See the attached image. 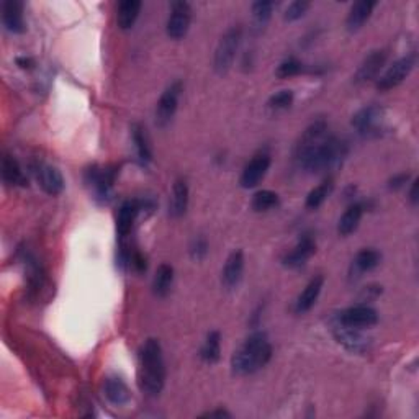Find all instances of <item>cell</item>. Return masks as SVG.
Instances as JSON below:
<instances>
[{"label": "cell", "mask_w": 419, "mask_h": 419, "mask_svg": "<svg viewBox=\"0 0 419 419\" xmlns=\"http://www.w3.org/2000/svg\"><path fill=\"white\" fill-rule=\"evenodd\" d=\"M36 175H38V182L41 185V189L45 190L48 195H59L64 190V177L61 172H59L56 167L53 166H40L38 172H36Z\"/></svg>", "instance_id": "2e32d148"}, {"label": "cell", "mask_w": 419, "mask_h": 419, "mask_svg": "<svg viewBox=\"0 0 419 419\" xmlns=\"http://www.w3.org/2000/svg\"><path fill=\"white\" fill-rule=\"evenodd\" d=\"M141 7L143 3L139 0H123V2L118 3V8H116V23H118L120 30H132L138 20Z\"/></svg>", "instance_id": "ffe728a7"}, {"label": "cell", "mask_w": 419, "mask_h": 419, "mask_svg": "<svg viewBox=\"0 0 419 419\" xmlns=\"http://www.w3.org/2000/svg\"><path fill=\"white\" fill-rule=\"evenodd\" d=\"M202 418H231V414L228 411H225V409H216V411L205 413Z\"/></svg>", "instance_id": "8d00e7d4"}, {"label": "cell", "mask_w": 419, "mask_h": 419, "mask_svg": "<svg viewBox=\"0 0 419 419\" xmlns=\"http://www.w3.org/2000/svg\"><path fill=\"white\" fill-rule=\"evenodd\" d=\"M278 205V195L272 190H259V192L254 193L253 202H251V207H253L254 212H269V209L276 208Z\"/></svg>", "instance_id": "f546056e"}, {"label": "cell", "mask_w": 419, "mask_h": 419, "mask_svg": "<svg viewBox=\"0 0 419 419\" xmlns=\"http://www.w3.org/2000/svg\"><path fill=\"white\" fill-rule=\"evenodd\" d=\"M276 3L269 2V0H260V2L253 3V18L258 28H264L265 23L271 20L272 10Z\"/></svg>", "instance_id": "4dcf8cb0"}, {"label": "cell", "mask_w": 419, "mask_h": 419, "mask_svg": "<svg viewBox=\"0 0 419 419\" xmlns=\"http://www.w3.org/2000/svg\"><path fill=\"white\" fill-rule=\"evenodd\" d=\"M386 51L385 49H377L372 51V53L367 56V58L362 61L361 66H358L356 77H354V82L356 84H367L379 76V72L384 68V64L386 61Z\"/></svg>", "instance_id": "4fadbf2b"}, {"label": "cell", "mask_w": 419, "mask_h": 419, "mask_svg": "<svg viewBox=\"0 0 419 419\" xmlns=\"http://www.w3.org/2000/svg\"><path fill=\"white\" fill-rule=\"evenodd\" d=\"M2 22L10 33H23L26 30L23 17V3L20 0H7L2 3Z\"/></svg>", "instance_id": "9a60e30c"}, {"label": "cell", "mask_w": 419, "mask_h": 419, "mask_svg": "<svg viewBox=\"0 0 419 419\" xmlns=\"http://www.w3.org/2000/svg\"><path fill=\"white\" fill-rule=\"evenodd\" d=\"M172 283H174V267L171 264H161L155 274L152 280V292L156 297L164 298L171 292Z\"/></svg>", "instance_id": "cb8c5ba5"}, {"label": "cell", "mask_w": 419, "mask_h": 419, "mask_svg": "<svg viewBox=\"0 0 419 419\" xmlns=\"http://www.w3.org/2000/svg\"><path fill=\"white\" fill-rule=\"evenodd\" d=\"M2 177L7 185H26V177L23 175L22 167L15 157L6 155L2 159Z\"/></svg>", "instance_id": "484cf974"}, {"label": "cell", "mask_w": 419, "mask_h": 419, "mask_svg": "<svg viewBox=\"0 0 419 419\" xmlns=\"http://www.w3.org/2000/svg\"><path fill=\"white\" fill-rule=\"evenodd\" d=\"M308 8H310V2H305V0H297V2H292L285 10V20L287 22L300 20Z\"/></svg>", "instance_id": "836d02e7"}, {"label": "cell", "mask_w": 419, "mask_h": 419, "mask_svg": "<svg viewBox=\"0 0 419 419\" xmlns=\"http://www.w3.org/2000/svg\"><path fill=\"white\" fill-rule=\"evenodd\" d=\"M364 215V207L361 203H352L346 212L342 213L341 220L338 223V232L341 236H349L357 230L358 223Z\"/></svg>", "instance_id": "603a6c76"}, {"label": "cell", "mask_w": 419, "mask_h": 419, "mask_svg": "<svg viewBox=\"0 0 419 419\" xmlns=\"http://www.w3.org/2000/svg\"><path fill=\"white\" fill-rule=\"evenodd\" d=\"M192 22V7L187 2H174L171 6V15L167 20L166 31L171 40H182L187 35Z\"/></svg>", "instance_id": "8992f818"}, {"label": "cell", "mask_w": 419, "mask_h": 419, "mask_svg": "<svg viewBox=\"0 0 419 419\" xmlns=\"http://www.w3.org/2000/svg\"><path fill=\"white\" fill-rule=\"evenodd\" d=\"M333 187H334V184L331 179L324 180V182H321L318 187H315L308 193V197H306V208L316 209L318 207H321V205L324 203V200L331 195Z\"/></svg>", "instance_id": "f1b7e54d"}, {"label": "cell", "mask_w": 419, "mask_h": 419, "mask_svg": "<svg viewBox=\"0 0 419 419\" xmlns=\"http://www.w3.org/2000/svg\"><path fill=\"white\" fill-rule=\"evenodd\" d=\"M180 94H182V82L175 81L162 92L159 102L156 106V125L159 128H166L174 118L177 105H179Z\"/></svg>", "instance_id": "5b68a950"}, {"label": "cell", "mask_w": 419, "mask_h": 419, "mask_svg": "<svg viewBox=\"0 0 419 419\" xmlns=\"http://www.w3.org/2000/svg\"><path fill=\"white\" fill-rule=\"evenodd\" d=\"M139 212H141V203L136 200H128L120 207L118 218H116V232L120 237H127L129 235Z\"/></svg>", "instance_id": "d6986e66"}, {"label": "cell", "mask_w": 419, "mask_h": 419, "mask_svg": "<svg viewBox=\"0 0 419 419\" xmlns=\"http://www.w3.org/2000/svg\"><path fill=\"white\" fill-rule=\"evenodd\" d=\"M414 64H416V56L414 54H408L404 56V58H400L398 61H395L392 66L388 68V71L377 81V88L381 92H386L398 87L400 84L409 76V72L413 71Z\"/></svg>", "instance_id": "52a82bcc"}, {"label": "cell", "mask_w": 419, "mask_h": 419, "mask_svg": "<svg viewBox=\"0 0 419 419\" xmlns=\"http://www.w3.org/2000/svg\"><path fill=\"white\" fill-rule=\"evenodd\" d=\"M189 207V185L184 179H177L172 187V198L169 205L171 216L180 218L185 215Z\"/></svg>", "instance_id": "7402d4cb"}, {"label": "cell", "mask_w": 419, "mask_h": 419, "mask_svg": "<svg viewBox=\"0 0 419 419\" xmlns=\"http://www.w3.org/2000/svg\"><path fill=\"white\" fill-rule=\"evenodd\" d=\"M380 260H381V255H380L379 251L370 249V248L369 249H362L361 253H357V255L352 260L351 278L354 276L361 277L362 274L374 271L377 265L380 264Z\"/></svg>", "instance_id": "44dd1931"}, {"label": "cell", "mask_w": 419, "mask_h": 419, "mask_svg": "<svg viewBox=\"0 0 419 419\" xmlns=\"http://www.w3.org/2000/svg\"><path fill=\"white\" fill-rule=\"evenodd\" d=\"M269 167H271V156L269 155H258L246 164L243 174H241V187L243 189H254L260 180L267 174Z\"/></svg>", "instance_id": "30bf717a"}, {"label": "cell", "mask_w": 419, "mask_h": 419, "mask_svg": "<svg viewBox=\"0 0 419 419\" xmlns=\"http://www.w3.org/2000/svg\"><path fill=\"white\" fill-rule=\"evenodd\" d=\"M377 6V2H370V0H361V2H356L349 10L347 20H346V26L347 30L354 33V31H358L362 26L369 22V18L374 12V8Z\"/></svg>", "instance_id": "ac0fdd59"}, {"label": "cell", "mask_w": 419, "mask_h": 419, "mask_svg": "<svg viewBox=\"0 0 419 419\" xmlns=\"http://www.w3.org/2000/svg\"><path fill=\"white\" fill-rule=\"evenodd\" d=\"M324 285V277L323 276H316L315 278H311L308 282V285L305 287V290L300 293L298 297L297 305H295V311L298 315H303L306 311H310L313 308L316 301H318L319 293L323 290Z\"/></svg>", "instance_id": "e0dca14e"}, {"label": "cell", "mask_w": 419, "mask_h": 419, "mask_svg": "<svg viewBox=\"0 0 419 419\" xmlns=\"http://www.w3.org/2000/svg\"><path fill=\"white\" fill-rule=\"evenodd\" d=\"M409 175L408 174H400V175H395L392 180H390V189H400L403 187L404 184L408 182Z\"/></svg>", "instance_id": "d590c367"}, {"label": "cell", "mask_w": 419, "mask_h": 419, "mask_svg": "<svg viewBox=\"0 0 419 419\" xmlns=\"http://www.w3.org/2000/svg\"><path fill=\"white\" fill-rule=\"evenodd\" d=\"M207 253H208L207 239H205V237H202V236L195 237L193 243L190 244V255H192L195 260H202L205 255H207Z\"/></svg>", "instance_id": "e575fe53"}, {"label": "cell", "mask_w": 419, "mask_h": 419, "mask_svg": "<svg viewBox=\"0 0 419 419\" xmlns=\"http://www.w3.org/2000/svg\"><path fill=\"white\" fill-rule=\"evenodd\" d=\"M200 357L205 364H216L221 357V338L218 331H212L205 339L202 351H200Z\"/></svg>", "instance_id": "4316f807"}, {"label": "cell", "mask_w": 419, "mask_h": 419, "mask_svg": "<svg viewBox=\"0 0 419 419\" xmlns=\"http://www.w3.org/2000/svg\"><path fill=\"white\" fill-rule=\"evenodd\" d=\"M416 189H418V180H414V182L411 184V190H409V200H411V203H414V205L418 203V193H416Z\"/></svg>", "instance_id": "f35d334b"}, {"label": "cell", "mask_w": 419, "mask_h": 419, "mask_svg": "<svg viewBox=\"0 0 419 419\" xmlns=\"http://www.w3.org/2000/svg\"><path fill=\"white\" fill-rule=\"evenodd\" d=\"M381 122V109L377 105L364 106L358 110L352 118V127L357 129L358 134L362 136H374Z\"/></svg>", "instance_id": "8fae6325"}, {"label": "cell", "mask_w": 419, "mask_h": 419, "mask_svg": "<svg viewBox=\"0 0 419 419\" xmlns=\"http://www.w3.org/2000/svg\"><path fill=\"white\" fill-rule=\"evenodd\" d=\"M272 357V346L267 334L253 333L236 349L231 357V369L236 375H251L269 364Z\"/></svg>", "instance_id": "3957f363"}, {"label": "cell", "mask_w": 419, "mask_h": 419, "mask_svg": "<svg viewBox=\"0 0 419 419\" xmlns=\"http://www.w3.org/2000/svg\"><path fill=\"white\" fill-rule=\"evenodd\" d=\"M346 155V144L329 136L328 125L323 120L311 125L297 146V159L303 169L321 172L338 164Z\"/></svg>", "instance_id": "6da1fadb"}, {"label": "cell", "mask_w": 419, "mask_h": 419, "mask_svg": "<svg viewBox=\"0 0 419 419\" xmlns=\"http://www.w3.org/2000/svg\"><path fill=\"white\" fill-rule=\"evenodd\" d=\"M333 334L336 338V341L339 344H342L347 351L356 352V354H362L365 352L370 346V339L362 333V329L357 328H351V326L341 324L338 321L333 319Z\"/></svg>", "instance_id": "9c48e42d"}, {"label": "cell", "mask_w": 419, "mask_h": 419, "mask_svg": "<svg viewBox=\"0 0 419 419\" xmlns=\"http://www.w3.org/2000/svg\"><path fill=\"white\" fill-rule=\"evenodd\" d=\"M333 319L341 324L351 326V328L367 329L379 323V315H377V311L370 308V306L356 305L351 306V308L342 310L341 313H338Z\"/></svg>", "instance_id": "ba28073f"}, {"label": "cell", "mask_w": 419, "mask_h": 419, "mask_svg": "<svg viewBox=\"0 0 419 419\" xmlns=\"http://www.w3.org/2000/svg\"><path fill=\"white\" fill-rule=\"evenodd\" d=\"M139 386L149 397H157L166 384V365L161 342L149 338L139 351Z\"/></svg>", "instance_id": "7a4b0ae2"}, {"label": "cell", "mask_w": 419, "mask_h": 419, "mask_svg": "<svg viewBox=\"0 0 419 419\" xmlns=\"http://www.w3.org/2000/svg\"><path fill=\"white\" fill-rule=\"evenodd\" d=\"M293 104V92L292 90H280L277 92L276 95H272L271 99H269V109L280 111V110H287L290 109Z\"/></svg>", "instance_id": "d6a6232c"}, {"label": "cell", "mask_w": 419, "mask_h": 419, "mask_svg": "<svg viewBox=\"0 0 419 419\" xmlns=\"http://www.w3.org/2000/svg\"><path fill=\"white\" fill-rule=\"evenodd\" d=\"M104 392L105 397L113 404H125L132 398L127 384L120 379H106L104 384Z\"/></svg>", "instance_id": "d4e9b609"}, {"label": "cell", "mask_w": 419, "mask_h": 419, "mask_svg": "<svg viewBox=\"0 0 419 419\" xmlns=\"http://www.w3.org/2000/svg\"><path fill=\"white\" fill-rule=\"evenodd\" d=\"M17 64L22 69H31L35 63H33V59H30V58H17Z\"/></svg>", "instance_id": "74e56055"}, {"label": "cell", "mask_w": 419, "mask_h": 419, "mask_svg": "<svg viewBox=\"0 0 419 419\" xmlns=\"http://www.w3.org/2000/svg\"><path fill=\"white\" fill-rule=\"evenodd\" d=\"M133 141L136 144V151H138V157L141 161V164H148L152 159V152L151 148H149V141L146 136V129H144L141 125H133Z\"/></svg>", "instance_id": "83f0119b"}, {"label": "cell", "mask_w": 419, "mask_h": 419, "mask_svg": "<svg viewBox=\"0 0 419 419\" xmlns=\"http://www.w3.org/2000/svg\"><path fill=\"white\" fill-rule=\"evenodd\" d=\"M244 272V254L243 251L236 249L228 255L225 267L221 272V283L226 290H235L239 285L241 278H243Z\"/></svg>", "instance_id": "7c38bea8"}, {"label": "cell", "mask_w": 419, "mask_h": 419, "mask_svg": "<svg viewBox=\"0 0 419 419\" xmlns=\"http://www.w3.org/2000/svg\"><path fill=\"white\" fill-rule=\"evenodd\" d=\"M241 33L243 31H241L239 26H231L221 36L215 51V61H213V66H215V71L218 74H225L231 69L241 43Z\"/></svg>", "instance_id": "277c9868"}, {"label": "cell", "mask_w": 419, "mask_h": 419, "mask_svg": "<svg viewBox=\"0 0 419 419\" xmlns=\"http://www.w3.org/2000/svg\"><path fill=\"white\" fill-rule=\"evenodd\" d=\"M301 69H303V64L298 61V59L288 58L283 63H280V66L277 68L276 76L278 79H288V77L298 76V74L301 72Z\"/></svg>", "instance_id": "1f68e13d"}, {"label": "cell", "mask_w": 419, "mask_h": 419, "mask_svg": "<svg viewBox=\"0 0 419 419\" xmlns=\"http://www.w3.org/2000/svg\"><path fill=\"white\" fill-rule=\"evenodd\" d=\"M316 253V243L311 236H305L298 241V244L290 253L285 254L282 262L288 269H300L308 262V259Z\"/></svg>", "instance_id": "5bb4252c"}]
</instances>
